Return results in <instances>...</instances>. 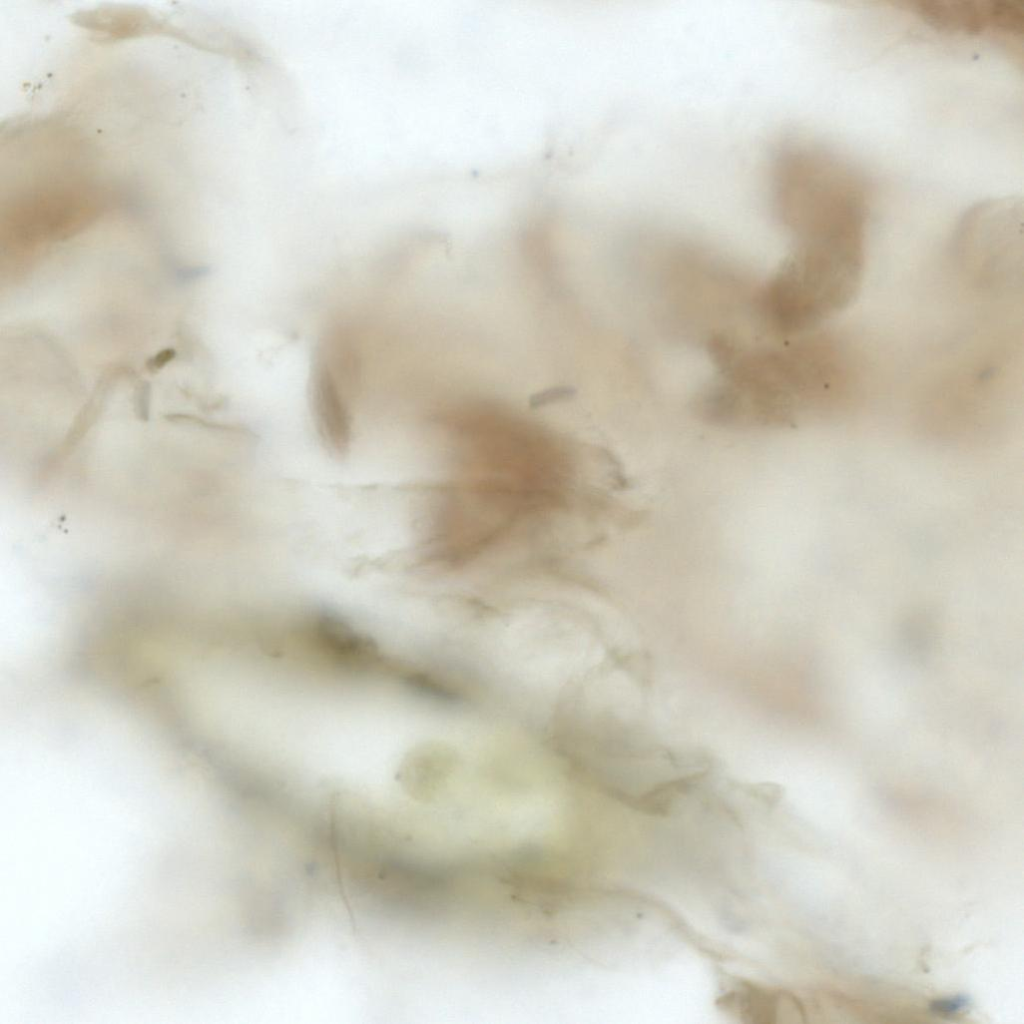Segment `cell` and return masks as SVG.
Listing matches in <instances>:
<instances>
[{
  "label": "cell",
  "mask_w": 1024,
  "mask_h": 1024,
  "mask_svg": "<svg viewBox=\"0 0 1024 1024\" xmlns=\"http://www.w3.org/2000/svg\"><path fill=\"white\" fill-rule=\"evenodd\" d=\"M795 340L775 347L729 345L707 392L718 424L787 425L827 403L833 376L826 356L811 339Z\"/></svg>",
  "instance_id": "1"
},
{
  "label": "cell",
  "mask_w": 1024,
  "mask_h": 1024,
  "mask_svg": "<svg viewBox=\"0 0 1024 1024\" xmlns=\"http://www.w3.org/2000/svg\"><path fill=\"white\" fill-rule=\"evenodd\" d=\"M772 205L798 242H865L868 207L860 178L822 148L789 140L769 172Z\"/></svg>",
  "instance_id": "2"
},
{
  "label": "cell",
  "mask_w": 1024,
  "mask_h": 1024,
  "mask_svg": "<svg viewBox=\"0 0 1024 1024\" xmlns=\"http://www.w3.org/2000/svg\"><path fill=\"white\" fill-rule=\"evenodd\" d=\"M757 297L766 329L803 336L841 313L858 297L865 252L827 243H797Z\"/></svg>",
  "instance_id": "3"
},
{
  "label": "cell",
  "mask_w": 1024,
  "mask_h": 1024,
  "mask_svg": "<svg viewBox=\"0 0 1024 1024\" xmlns=\"http://www.w3.org/2000/svg\"><path fill=\"white\" fill-rule=\"evenodd\" d=\"M917 12L946 30L1021 34L1023 14L1016 2H918Z\"/></svg>",
  "instance_id": "4"
},
{
  "label": "cell",
  "mask_w": 1024,
  "mask_h": 1024,
  "mask_svg": "<svg viewBox=\"0 0 1024 1024\" xmlns=\"http://www.w3.org/2000/svg\"><path fill=\"white\" fill-rule=\"evenodd\" d=\"M310 397L315 428L323 447L334 457H344L350 449L352 419L334 374L318 352L311 373Z\"/></svg>",
  "instance_id": "5"
},
{
  "label": "cell",
  "mask_w": 1024,
  "mask_h": 1024,
  "mask_svg": "<svg viewBox=\"0 0 1024 1024\" xmlns=\"http://www.w3.org/2000/svg\"><path fill=\"white\" fill-rule=\"evenodd\" d=\"M779 998L776 994L765 992L755 986L743 984L739 989L731 991L723 997L726 1008L736 1010L742 1017L754 1018L753 1022H773L777 1016Z\"/></svg>",
  "instance_id": "6"
},
{
  "label": "cell",
  "mask_w": 1024,
  "mask_h": 1024,
  "mask_svg": "<svg viewBox=\"0 0 1024 1024\" xmlns=\"http://www.w3.org/2000/svg\"><path fill=\"white\" fill-rule=\"evenodd\" d=\"M971 999L965 994H957L934 999L929 1004V1010L938 1016L948 1017L958 1014L969 1007Z\"/></svg>",
  "instance_id": "7"
}]
</instances>
